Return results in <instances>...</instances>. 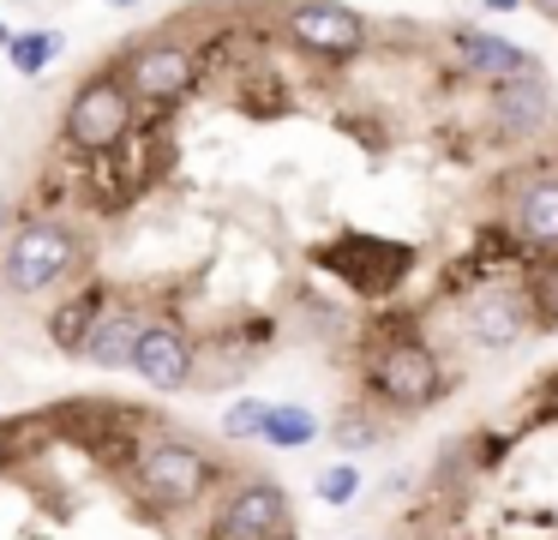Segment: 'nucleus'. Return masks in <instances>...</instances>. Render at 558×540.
<instances>
[{"label":"nucleus","instance_id":"obj_15","mask_svg":"<svg viewBox=\"0 0 558 540\" xmlns=\"http://www.w3.org/2000/svg\"><path fill=\"white\" fill-rule=\"evenodd\" d=\"M313 439H318V415H313V408L270 403V415H265V444H270V451H301V444H313Z\"/></svg>","mask_w":558,"mask_h":540},{"label":"nucleus","instance_id":"obj_21","mask_svg":"<svg viewBox=\"0 0 558 540\" xmlns=\"http://www.w3.org/2000/svg\"><path fill=\"white\" fill-rule=\"evenodd\" d=\"M13 36H19V31H13L7 19H0V48H13Z\"/></svg>","mask_w":558,"mask_h":540},{"label":"nucleus","instance_id":"obj_6","mask_svg":"<svg viewBox=\"0 0 558 540\" xmlns=\"http://www.w3.org/2000/svg\"><path fill=\"white\" fill-rule=\"evenodd\" d=\"M198 72H205V60H198L186 43H169V36H162V43H138L133 55L121 60L126 91H133V103H145V108H174L181 96H193Z\"/></svg>","mask_w":558,"mask_h":540},{"label":"nucleus","instance_id":"obj_4","mask_svg":"<svg viewBox=\"0 0 558 540\" xmlns=\"http://www.w3.org/2000/svg\"><path fill=\"white\" fill-rule=\"evenodd\" d=\"M366 391L385 408H402V415H421L445 396V367L426 343L414 336H397V343H378L366 355Z\"/></svg>","mask_w":558,"mask_h":540},{"label":"nucleus","instance_id":"obj_24","mask_svg":"<svg viewBox=\"0 0 558 540\" xmlns=\"http://www.w3.org/2000/svg\"><path fill=\"white\" fill-rule=\"evenodd\" d=\"M7 216H13V204H7V199H0V228H7Z\"/></svg>","mask_w":558,"mask_h":540},{"label":"nucleus","instance_id":"obj_18","mask_svg":"<svg viewBox=\"0 0 558 540\" xmlns=\"http://www.w3.org/2000/svg\"><path fill=\"white\" fill-rule=\"evenodd\" d=\"M318 499L330 504V511H342V504H354L361 499V468L354 463H330V468H318Z\"/></svg>","mask_w":558,"mask_h":540},{"label":"nucleus","instance_id":"obj_9","mask_svg":"<svg viewBox=\"0 0 558 540\" xmlns=\"http://www.w3.org/2000/svg\"><path fill=\"white\" fill-rule=\"evenodd\" d=\"M450 55H457L462 72L486 84H510V79H534V55L522 43H505V36L486 31H450Z\"/></svg>","mask_w":558,"mask_h":540},{"label":"nucleus","instance_id":"obj_8","mask_svg":"<svg viewBox=\"0 0 558 540\" xmlns=\"http://www.w3.org/2000/svg\"><path fill=\"white\" fill-rule=\"evenodd\" d=\"M133 372L150 384V391H186L198 379V343L186 336L181 319H150L145 336H138V355H133Z\"/></svg>","mask_w":558,"mask_h":540},{"label":"nucleus","instance_id":"obj_1","mask_svg":"<svg viewBox=\"0 0 558 540\" xmlns=\"http://www.w3.org/2000/svg\"><path fill=\"white\" fill-rule=\"evenodd\" d=\"M222 480V463L198 439L181 432H157L133 451V492L150 511H193L210 499V487Z\"/></svg>","mask_w":558,"mask_h":540},{"label":"nucleus","instance_id":"obj_17","mask_svg":"<svg viewBox=\"0 0 558 540\" xmlns=\"http://www.w3.org/2000/svg\"><path fill=\"white\" fill-rule=\"evenodd\" d=\"M265 415H270L265 396H241V403H229L222 408V439H265Z\"/></svg>","mask_w":558,"mask_h":540},{"label":"nucleus","instance_id":"obj_10","mask_svg":"<svg viewBox=\"0 0 558 540\" xmlns=\"http://www.w3.org/2000/svg\"><path fill=\"white\" fill-rule=\"evenodd\" d=\"M109 307H114V300H109V288H102V283L73 288L61 307H49V343L61 348V355L85 360V348H90V336H97V324L109 319Z\"/></svg>","mask_w":558,"mask_h":540},{"label":"nucleus","instance_id":"obj_5","mask_svg":"<svg viewBox=\"0 0 558 540\" xmlns=\"http://www.w3.org/2000/svg\"><path fill=\"white\" fill-rule=\"evenodd\" d=\"M294 535V516H289V492L265 475H246L222 492L217 516H210V535L205 540H282Z\"/></svg>","mask_w":558,"mask_h":540},{"label":"nucleus","instance_id":"obj_22","mask_svg":"<svg viewBox=\"0 0 558 540\" xmlns=\"http://www.w3.org/2000/svg\"><path fill=\"white\" fill-rule=\"evenodd\" d=\"M102 7H114V12H126V7H145V0H102Z\"/></svg>","mask_w":558,"mask_h":540},{"label":"nucleus","instance_id":"obj_14","mask_svg":"<svg viewBox=\"0 0 558 540\" xmlns=\"http://www.w3.org/2000/svg\"><path fill=\"white\" fill-rule=\"evenodd\" d=\"M469 324H474V336H481L486 348H505V343H517L522 336V324H529V300L522 295H505V300H481V307L469 312Z\"/></svg>","mask_w":558,"mask_h":540},{"label":"nucleus","instance_id":"obj_19","mask_svg":"<svg viewBox=\"0 0 558 540\" xmlns=\"http://www.w3.org/2000/svg\"><path fill=\"white\" fill-rule=\"evenodd\" d=\"M373 420H361V415H342V427H337V444H342V451H354V444H366V439H373Z\"/></svg>","mask_w":558,"mask_h":540},{"label":"nucleus","instance_id":"obj_2","mask_svg":"<svg viewBox=\"0 0 558 540\" xmlns=\"http://www.w3.org/2000/svg\"><path fill=\"white\" fill-rule=\"evenodd\" d=\"M78 264V235L61 223V216H25V223L13 228V240H7V252H0V283H7V295L31 300V295H49V288H61L66 276H73Z\"/></svg>","mask_w":558,"mask_h":540},{"label":"nucleus","instance_id":"obj_3","mask_svg":"<svg viewBox=\"0 0 558 540\" xmlns=\"http://www.w3.org/2000/svg\"><path fill=\"white\" fill-rule=\"evenodd\" d=\"M133 120H138V103H133L121 72H90V79L66 96L61 132H66L73 151H85L90 163H97V156H114L133 139Z\"/></svg>","mask_w":558,"mask_h":540},{"label":"nucleus","instance_id":"obj_12","mask_svg":"<svg viewBox=\"0 0 558 540\" xmlns=\"http://www.w3.org/2000/svg\"><path fill=\"white\" fill-rule=\"evenodd\" d=\"M145 324H150V319H145V307H109V319L97 324V336H90L85 360H90V367H109V372L133 367Z\"/></svg>","mask_w":558,"mask_h":540},{"label":"nucleus","instance_id":"obj_23","mask_svg":"<svg viewBox=\"0 0 558 540\" xmlns=\"http://www.w3.org/2000/svg\"><path fill=\"white\" fill-rule=\"evenodd\" d=\"M534 7H541V12H546V19H558V0H534Z\"/></svg>","mask_w":558,"mask_h":540},{"label":"nucleus","instance_id":"obj_20","mask_svg":"<svg viewBox=\"0 0 558 540\" xmlns=\"http://www.w3.org/2000/svg\"><path fill=\"white\" fill-rule=\"evenodd\" d=\"M7 456H13V427H0V468H7Z\"/></svg>","mask_w":558,"mask_h":540},{"label":"nucleus","instance_id":"obj_7","mask_svg":"<svg viewBox=\"0 0 558 540\" xmlns=\"http://www.w3.org/2000/svg\"><path fill=\"white\" fill-rule=\"evenodd\" d=\"M282 31H289L294 48H306L318 60H354L366 48V19L342 0H294L282 12Z\"/></svg>","mask_w":558,"mask_h":540},{"label":"nucleus","instance_id":"obj_16","mask_svg":"<svg viewBox=\"0 0 558 540\" xmlns=\"http://www.w3.org/2000/svg\"><path fill=\"white\" fill-rule=\"evenodd\" d=\"M61 43H66L61 31H19L13 48H7V60H13L19 79H37V72H49V60L61 55Z\"/></svg>","mask_w":558,"mask_h":540},{"label":"nucleus","instance_id":"obj_13","mask_svg":"<svg viewBox=\"0 0 558 540\" xmlns=\"http://www.w3.org/2000/svg\"><path fill=\"white\" fill-rule=\"evenodd\" d=\"M517 235L541 252H558V175L534 180L517 199Z\"/></svg>","mask_w":558,"mask_h":540},{"label":"nucleus","instance_id":"obj_11","mask_svg":"<svg viewBox=\"0 0 558 540\" xmlns=\"http://www.w3.org/2000/svg\"><path fill=\"white\" fill-rule=\"evenodd\" d=\"M493 120L505 139H529V132H541L553 120V96H546L541 79H510L493 91Z\"/></svg>","mask_w":558,"mask_h":540}]
</instances>
